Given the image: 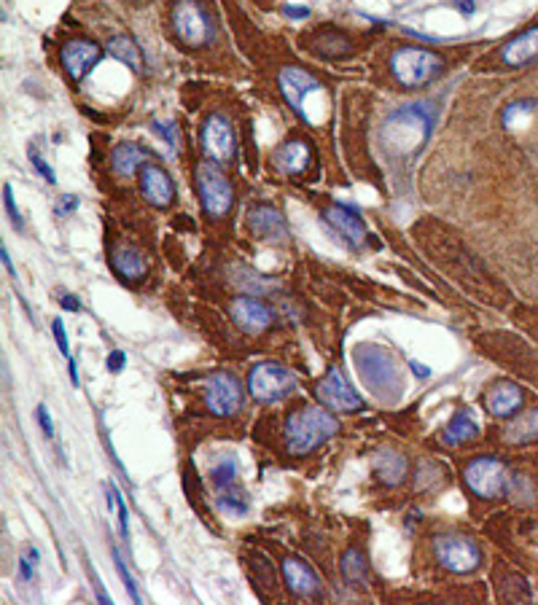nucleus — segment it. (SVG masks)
Masks as SVG:
<instances>
[{"mask_svg":"<svg viewBox=\"0 0 538 605\" xmlns=\"http://www.w3.org/2000/svg\"><path fill=\"white\" fill-rule=\"evenodd\" d=\"M433 121H436V110L430 108V102H414V105H404L393 110L379 126L382 151L393 159L414 156L430 137Z\"/></svg>","mask_w":538,"mask_h":605,"instance_id":"1","label":"nucleus"},{"mask_svg":"<svg viewBox=\"0 0 538 605\" xmlns=\"http://www.w3.org/2000/svg\"><path fill=\"white\" fill-rule=\"evenodd\" d=\"M339 430L336 417L320 406H301L285 419V438L293 454H307Z\"/></svg>","mask_w":538,"mask_h":605,"instance_id":"2","label":"nucleus"},{"mask_svg":"<svg viewBox=\"0 0 538 605\" xmlns=\"http://www.w3.org/2000/svg\"><path fill=\"white\" fill-rule=\"evenodd\" d=\"M444 70V59L420 46H401L390 54V73L406 89H420L430 83Z\"/></svg>","mask_w":538,"mask_h":605,"instance_id":"3","label":"nucleus"},{"mask_svg":"<svg viewBox=\"0 0 538 605\" xmlns=\"http://www.w3.org/2000/svg\"><path fill=\"white\" fill-rule=\"evenodd\" d=\"M172 30L178 40L188 48H199L215 35V24L199 0H178L172 5Z\"/></svg>","mask_w":538,"mask_h":605,"instance_id":"4","label":"nucleus"},{"mask_svg":"<svg viewBox=\"0 0 538 605\" xmlns=\"http://www.w3.org/2000/svg\"><path fill=\"white\" fill-rule=\"evenodd\" d=\"M196 191H199V202L210 218L226 215L234 204V188H231L229 177L221 172L218 161H202L196 167Z\"/></svg>","mask_w":538,"mask_h":605,"instance_id":"5","label":"nucleus"},{"mask_svg":"<svg viewBox=\"0 0 538 605\" xmlns=\"http://www.w3.org/2000/svg\"><path fill=\"white\" fill-rule=\"evenodd\" d=\"M247 390L258 403H274L296 390V374L280 363L266 360V363L253 366V371L247 376Z\"/></svg>","mask_w":538,"mask_h":605,"instance_id":"6","label":"nucleus"},{"mask_svg":"<svg viewBox=\"0 0 538 605\" xmlns=\"http://www.w3.org/2000/svg\"><path fill=\"white\" fill-rule=\"evenodd\" d=\"M433 554L438 559L441 567H447L449 573H473L482 562V551L479 546L460 532H444L436 535L433 540Z\"/></svg>","mask_w":538,"mask_h":605,"instance_id":"7","label":"nucleus"},{"mask_svg":"<svg viewBox=\"0 0 538 605\" xmlns=\"http://www.w3.org/2000/svg\"><path fill=\"white\" fill-rule=\"evenodd\" d=\"M508 476H511V473L506 471V465H503L498 457H476V460H471V462L465 465V471H463L465 487H468L473 495L487 497V500L500 497V495L506 492Z\"/></svg>","mask_w":538,"mask_h":605,"instance_id":"8","label":"nucleus"},{"mask_svg":"<svg viewBox=\"0 0 538 605\" xmlns=\"http://www.w3.org/2000/svg\"><path fill=\"white\" fill-rule=\"evenodd\" d=\"M204 403L215 417H231L242 406V385L229 371H215L204 382Z\"/></svg>","mask_w":538,"mask_h":605,"instance_id":"9","label":"nucleus"},{"mask_svg":"<svg viewBox=\"0 0 538 605\" xmlns=\"http://www.w3.org/2000/svg\"><path fill=\"white\" fill-rule=\"evenodd\" d=\"M315 393L334 411H358V409H363V398L355 393V387H350V382L344 379V374L336 366H331L323 374V379L317 382Z\"/></svg>","mask_w":538,"mask_h":605,"instance_id":"10","label":"nucleus"},{"mask_svg":"<svg viewBox=\"0 0 538 605\" xmlns=\"http://www.w3.org/2000/svg\"><path fill=\"white\" fill-rule=\"evenodd\" d=\"M202 148L218 164H229L234 159L237 137H234L231 124L223 116H218V113H210L207 116V121L202 126Z\"/></svg>","mask_w":538,"mask_h":605,"instance_id":"11","label":"nucleus"},{"mask_svg":"<svg viewBox=\"0 0 538 605\" xmlns=\"http://www.w3.org/2000/svg\"><path fill=\"white\" fill-rule=\"evenodd\" d=\"M277 86H280L285 102L293 108V113H296L299 118L309 121L304 105H307V97H309L312 91L320 89V83H317L309 73H304V70H299V67H282L280 75H277Z\"/></svg>","mask_w":538,"mask_h":605,"instance_id":"12","label":"nucleus"},{"mask_svg":"<svg viewBox=\"0 0 538 605\" xmlns=\"http://www.w3.org/2000/svg\"><path fill=\"white\" fill-rule=\"evenodd\" d=\"M59 59H62V67L67 73V78L73 83H78L100 59V46L91 43V40H70L62 46L59 51Z\"/></svg>","mask_w":538,"mask_h":605,"instance_id":"13","label":"nucleus"},{"mask_svg":"<svg viewBox=\"0 0 538 605\" xmlns=\"http://www.w3.org/2000/svg\"><path fill=\"white\" fill-rule=\"evenodd\" d=\"M140 191H143V199L153 207H169L175 199L172 177L156 164H145L140 169Z\"/></svg>","mask_w":538,"mask_h":605,"instance_id":"14","label":"nucleus"},{"mask_svg":"<svg viewBox=\"0 0 538 605\" xmlns=\"http://www.w3.org/2000/svg\"><path fill=\"white\" fill-rule=\"evenodd\" d=\"M231 317L242 331L258 333L272 323V309L253 296H239V298L231 301Z\"/></svg>","mask_w":538,"mask_h":605,"instance_id":"15","label":"nucleus"},{"mask_svg":"<svg viewBox=\"0 0 538 605\" xmlns=\"http://www.w3.org/2000/svg\"><path fill=\"white\" fill-rule=\"evenodd\" d=\"M325 220L331 223V229H334L347 245H363V239H366V223H363V218H360L352 207L334 204V207L325 210Z\"/></svg>","mask_w":538,"mask_h":605,"instance_id":"16","label":"nucleus"},{"mask_svg":"<svg viewBox=\"0 0 538 605\" xmlns=\"http://www.w3.org/2000/svg\"><path fill=\"white\" fill-rule=\"evenodd\" d=\"M522 403L525 393L514 382H495L484 395V406L492 417H514L522 409Z\"/></svg>","mask_w":538,"mask_h":605,"instance_id":"17","label":"nucleus"},{"mask_svg":"<svg viewBox=\"0 0 538 605\" xmlns=\"http://www.w3.org/2000/svg\"><path fill=\"white\" fill-rule=\"evenodd\" d=\"M247 226L258 239H285L288 237V223L280 215V210L269 204H256L247 212Z\"/></svg>","mask_w":538,"mask_h":605,"instance_id":"18","label":"nucleus"},{"mask_svg":"<svg viewBox=\"0 0 538 605\" xmlns=\"http://www.w3.org/2000/svg\"><path fill=\"white\" fill-rule=\"evenodd\" d=\"M282 578L285 586L296 594V597H312L320 594V578L315 575V570L309 565H304L296 557L282 559Z\"/></svg>","mask_w":538,"mask_h":605,"instance_id":"19","label":"nucleus"},{"mask_svg":"<svg viewBox=\"0 0 538 605\" xmlns=\"http://www.w3.org/2000/svg\"><path fill=\"white\" fill-rule=\"evenodd\" d=\"M500 59L508 67H525V65L535 62L538 59V24L530 27V30H525V32H519L516 38H511L503 46Z\"/></svg>","mask_w":538,"mask_h":605,"instance_id":"20","label":"nucleus"},{"mask_svg":"<svg viewBox=\"0 0 538 605\" xmlns=\"http://www.w3.org/2000/svg\"><path fill=\"white\" fill-rule=\"evenodd\" d=\"M374 471H377V479H379L382 484L395 487V484H401V481L406 479L409 462H406V457H404L401 452H395V449H382V452H377V457H374Z\"/></svg>","mask_w":538,"mask_h":605,"instance_id":"21","label":"nucleus"},{"mask_svg":"<svg viewBox=\"0 0 538 605\" xmlns=\"http://www.w3.org/2000/svg\"><path fill=\"white\" fill-rule=\"evenodd\" d=\"M309 161H312V153H309V145L304 140H291L274 153V167L285 175L304 172L309 167Z\"/></svg>","mask_w":538,"mask_h":605,"instance_id":"22","label":"nucleus"},{"mask_svg":"<svg viewBox=\"0 0 538 605\" xmlns=\"http://www.w3.org/2000/svg\"><path fill=\"white\" fill-rule=\"evenodd\" d=\"M148 159H151V151L143 148V145H137V143H121L110 153V164H113V169L118 175H132Z\"/></svg>","mask_w":538,"mask_h":605,"instance_id":"23","label":"nucleus"},{"mask_svg":"<svg viewBox=\"0 0 538 605\" xmlns=\"http://www.w3.org/2000/svg\"><path fill=\"white\" fill-rule=\"evenodd\" d=\"M113 269L124 280H140L145 274V258L132 245H116L113 247Z\"/></svg>","mask_w":538,"mask_h":605,"instance_id":"24","label":"nucleus"},{"mask_svg":"<svg viewBox=\"0 0 538 605\" xmlns=\"http://www.w3.org/2000/svg\"><path fill=\"white\" fill-rule=\"evenodd\" d=\"M476 436H479V428H476V422H473V417H471L468 411H457V414L447 422V428H444V433H441L444 444H452V446L468 444V441L476 438Z\"/></svg>","mask_w":538,"mask_h":605,"instance_id":"25","label":"nucleus"},{"mask_svg":"<svg viewBox=\"0 0 538 605\" xmlns=\"http://www.w3.org/2000/svg\"><path fill=\"white\" fill-rule=\"evenodd\" d=\"M503 438L508 444H530V441H538V409H530L527 414L516 417L503 430Z\"/></svg>","mask_w":538,"mask_h":605,"instance_id":"26","label":"nucleus"},{"mask_svg":"<svg viewBox=\"0 0 538 605\" xmlns=\"http://www.w3.org/2000/svg\"><path fill=\"white\" fill-rule=\"evenodd\" d=\"M108 48H110V54H113L118 62L129 65L132 70H143V54H140V48H137V43H134L132 38L118 35V38H113V40L108 43Z\"/></svg>","mask_w":538,"mask_h":605,"instance_id":"27","label":"nucleus"},{"mask_svg":"<svg viewBox=\"0 0 538 605\" xmlns=\"http://www.w3.org/2000/svg\"><path fill=\"white\" fill-rule=\"evenodd\" d=\"M366 573H369V567H366V557H363V551H358V549H347V551H344V557H342V575H344V581H347L350 586L363 583V581H366Z\"/></svg>","mask_w":538,"mask_h":605,"instance_id":"28","label":"nucleus"},{"mask_svg":"<svg viewBox=\"0 0 538 605\" xmlns=\"http://www.w3.org/2000/svg\"><path fill=\"white\" fill-rule=\"evenodd\" d=\"M506 492H508L511 500L519 503V506H533V503H535V487H533V481H530L525 473H511V476H508Z\"/></svg>","mask_w":538,"mask_h":605,"instance_id":"29","label":"nucleus"},{"mask_svg":"<svg viewBox=\"0 0 538 605\" xmlns=\"http://www.w3.org/2000/svg\"><path fill=\"white\" fill-rule=\"evenodd\" d=\"M30 161H32V167L40 172V177L43 180H48V183H56V175H54V169L46 164V159L40 156V151L38 148H30Z\"/></svg>","mask_w":538,"mask_h":605,"instance_id":"30","label":"nucleus"},{"mask_svg":"<svg viewBox=\"0 0 538 605\" xmlns=\"http://www.w3.org/2000/svg\"><path fill=\"white\" fill-rule=\"evenodd\" d=\"M110 495H113V503H116V508H118V524H121V535H124V538H129V516H126V503H124V497H121V492H118L116 487H110Z\"/></svg>","mask_w":538,"mask_h":605,"instance_id":"31","label":"nucleus"},{"mask_svg":"<svg viewBox=\"0 0 538 605\" xmlns=\"http://www.w3.org/2000/svg\"><path fill=\"white\" fill-rule=\"evenodd\" d=\"M116 570H118V575H121V581H124L129 597H132L134 602H140V592H137V586H134V581H132V573L126 570V565H124V559H121L118 554H116Z\"/></svg>","mask_w":538,"mask_h":605,"instance_id":"32","label":"nucleus"},{"mask_svg":"<svg viewBox=\"0 0 538 605\" xmlns=\"http://www.w3.org/2000/svg\"><path fill=\"white\" fill-rule=\"evenodd\" d=\"M3 199H5L8 218L13 220V226H16V229H22V215H19V210H16V202H13V188H11L8 183L3 186Z\"/></svg>","mask_w":538,"mask_h":605,"instance_id":"33","label":"nucleus"},{"mask_svg":"<svg viewBox=\"0 0 538 605\" xmlns=\"http://www.w3.org/2000/svg\"><path fill=\"white\" fill-rule=\"evenodd\" d=\"M51 331H54V336H56L59 352H62V355H70V344H67V331H65V323H62L59 317H54V323H51Z\"/></svg>","mask_w":538,"mask_h":605,"instance_id":"34","label":"nucleus"},{"mask_svg":"<svg viewBox=\"0 0 538 605\" xmlns=\"http://www.w3.org/2000/svg\"><path fill=\"white\" fill-rule=\"evenodd\" d=\"M35 557H38V551H35V549H27L24 557L19 559V565H22V578H24V581H32V565H35Z\"/></svg>","mask_w":538,"mask_h":605,"instance_id":"35","label":"nucleus"},{"mask_svg":"<svg viewBox=\"0 0 538 605\" xmlns=\"http://www.w3.org/2000/svg\"><path fill=\"white\" fill-rule=\"evenodd\" d=\"M75 207H78V199H75L73 194H67V196H62V199L56 202V207H54V210H56V215H67V212H70V210H75Z\"/></svg>","mask_w":538,"mask_h":605,"instance_id":"36","label":"nucleus"},{"mask_svg":"<svg viewBox=\"0 0 538 605\" xmlns=\"http://www.w3.org/2000/svg\"><path fill=\"white\" fill-rule=\"evenodd\" d=\"M124 360H126V355H124V352H118V350H113V352L108 355V368L116 374V371H121V368H124Z\"/></svg>","mask_w":538,"mask_h":605,"instance_id":"37","label":"nucleus"},{"mask_svg":"<svg viewBox=\"0 0 538 605\" xmlns=\"http://www.w3.org/2000/svg\"><path fill=\"white\" fill-rule=\"evenodd\" d=\"M38 422H40V428H43V433L51 438L54 436V425H51V419H48V411H46V406H38Z\"/></svg>","mask_w":538,"mask_h":605,"instance_id":"38","label":"nucleus"},{"mask_svg":"<svg viewBox=\"0 0 538 605\" xmlns=\"http://www.w3.org/2000/svg\"><path fill=\"white\" fill-rule=\"evenodd\" d=\"M62 307H65V309H70V312H78V309H81V301H78L75 296L65 293V296H62Z\"/></svg>","mask_w":538,"mask_h":605,"instance_id":"39","label":"nucleus"},{"mask_svg":"<svg viewBox=\"0 0 538 605\" xmlns=\"http://www.w3.org/2000/svg\"><path fill=\"white\" fill-rule=\"evenodd\" d=\"M285 13H288V16H296V19L309 16V11H307V8H299V5H285Z\"/></svg>","mask_w":538,"mask_h":605,"instance_id":"40","label":"nucleus"},{"mask_svg":"<svg viewBox=\"0 0 538 605\" xmlns=\"http://www.w3.org/2000/svg\"><path fill=\"white\" fill-rule=\"evenodd\" d=\"M457 3V8L460 11H465V13H471L473 11V0H455Z\"/></svg>","mask_w":538,"mask_h":605,"instance_id":"41","label":"nucleus"},{"mask_svg":"<svg viewBox=\"0 0 538 605\" xmlns=\"http://www.w3.org/2000/svg\"><path fill=\"white\" fill-rule=\"evenodd\" d=\"M70 382L78 387V368H75V360H70Z\"/></svg>","mask_w":538,"mask_h":605,"instance_id":"42","label":"nucleus"},{"mask_svg":"<svg viewBox=\"0 0 538 605\" xmlns=\"http://www.w3.org/2000/svg\"><path fill=\"white\" fill-rule=\"evenodd\" d=\"M3 264H5V269L13 274V264H11V258H8V250H5V247H3Z\"/></svg>","mask_w":538,"mask_h":605,"instance_id":"43","label":"nucleus"}]
</instances>
